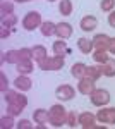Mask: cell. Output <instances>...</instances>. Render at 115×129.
<instances>
[{"label": "cell", "mask_w": 115, "mask_h": 129, "mask_svg": "<svg viewBox=\"0 0 115 129\" xmlns=\"http://www.w3.org/2000/svg\"><path fill=\"white\" fill-rule=\"evenodd\" d=\"M50 112V124L52 126H55V127H60V126H64V124H67V110L64 109L62 105H52V109L48 110Z\"/></svg>", "instance_id": "1"}, {"label": "cell", "mask_w": 115, "mask_h": 129, "mask_svg": "<svg viewBox=\"0 0 115 129\" xmlns=\"http://www.w3.org/2000/svg\"><path fill=\"white\" fill-rule=\"evenodd\" d=\"M43 24V21H41V14L40 12H36V10H31V12H28L26 16H24V19H22V28L28 31H33L36 29V28H40Z\"/></svg>", "instance_id": "2"}, {"label": "cell", "mask_w": 115, "mask_h": 129, "mask_svg": "<svg viewBox=\"0 0 115 129\" xmlns=\"http://www.w3.org/2000/svg\"><path fill=\"white\" fill-rule=\"evenodd\" d=\"M4 98L7 102V105H17L21 109H26V105H28V98H26L22 93L12 91V89H7V91L4 93Z\"/></svg>", "instance_id": "3"}, {"label": "cell", "mask_w": 115, "mask_h": 129, "mask_svg": "<svg viewBox=\"0 0 115 129\" xmlns=\"http://www.w3.org/2000/svg\"><path fill=\"white\" fill-rule=\"evenodd\" d=\"M64 62L65 59L64 57H58V55H53V57H47L40 62V69L43 71H58L64 67Z\"/></svg>", "instance_id": "4"}, {"label": "cell", "mask_w": 115, "mask_h": 129, "mask_svg": "<svg viewBox=\"0 0 115 129\" xmlns=\"http://www.w3.org/2000/svg\"><path fill=\"white\" fill-rule=\"evenodd\" d=\"M89 98H91V103L95 105V107H105L106 103L110 102V93L106 91V89H95L91 95H89Z\"/></svg>", "instance_id": "5"}, {"label": "cell", "mask_w": 115, "mask_h": 129, "mask_svg": "<svg viewBox=\"0 0 115 129\" xmlns=\"http://www.w3.org/2000/svg\"><path fill=\"white\" fill-rule=\"evenodd\" d=\"M74 95H76V89L72 88L70 84H62V86H58V88L55 89V96H57L58 100H62V102L72 100Z\"/></svg>", "instance_id": "6"}, {"label": "cell", "mask_w": 115, "mask_h": 129, "mask_svg": "<svg viewBox=\"0 0 115 129\" xmlns=\"http://www.w3.org/2000/svg\"><path fill=\"white\" fill-rule=\"evenodd\" d=\"M95 89H96L95 88V79H91V78H88V76L81 78L79 83H77V91L83 93V95H91Z\"/></svg>", "instance_id": "7"}, {"label": "cell", "mask_w": 115, "mask_h": 129, "mask_svg": "<svg viewBox=\"0 0 115 129\" xmlns=\"http://www.w3.org/2000/svg\"><path fill=\"white\" fill-rule=\"evenodd\" d=\"M96 119L103 124H115V109L110 107V109H101L98 110L96 114Z\"/></svg>", "instance_id": "8"}, {"label": "cell", "mask_w": 115, "mask_h": 129, "mask_svg": "<svg viewBox=\"0 0 115 129\" xmlns=\"http://www.w3.org/2000/svg\"><path fill=\"white\" fill-rule=\"evenodd\" d=\"M95 122H96V115H93L91 112H83V114L79 115V124H81V126H83L84 129L98 127Z\"/></svg>", "instance_id": "9"}, {"label": "cell", "mask_w": 115, "mask_h": 129, "mask_svg": "<svg viewBox=\"0 0 115 129\" xmlns=\"http://www.w3.org/2000/svg\"><path fill=\"white\" fill-rule=\"evenodd\" d=\"M55 35H57L60 40H67V38L72 36V26H70L69 22H58Z\"/></svg>", "instance_id": "10"}, {"label": "cell", "mask_w": 115, "mask_h": 129, "mask_svg": "<svg viewBox=\"0 0 115 129\" xmlns=\"http://www.w3.org/2000/svg\"><path fill=\"white\" fill-rule=\"evenodd\" d=\"M108 43H110V36H106L105 33H100L93 38V45L96 50H108Z\"/></svg>", "instance_id": "11"}, {"label": "cell", "mask_w": 115, "mask_h": 129, "mask_svg": "<svg viewBox=\"0 0 115 129\" xmlns=\"http://www.w3.org/2000/svg\"><path fill=\"white\" fill-rule=\"evenodd\" d=\"M31 83L33 81L29 79L26 74H19L16 78V81H14V86L19 89V91H28V89H31Z\"/></svg>", "instance_id": "12"}, {"label": "cell", "mask_w": 115, "mask_h": 129, "mask_svg": "<svg viewBox=\"0 0 115 129\" xmlns=\"http://www.w3.org/2000/svg\"><path fill=\"white\" fill-rule=\"evenodd\" d=\"M96 26H98V21L95 16H84L81 19V29L83 31H93L96 29Z\"/></svg>", "instance_id": "13"}, {"label": "cell", "mask_w": 115, "mask_h": 129, "mask_svg": "<svg viewBox=\"0 0 115 129\" xmlns=\"http://www.w3.org/2000/svg\"><path fill=\"white\" fill-rule=\"evenodd\" d=\"M70 50L67 48V41H64V40H60L58 38L55 43H53V53L55 55H58V57H65Z\"/></svg>", "instance_id": "14"}, {"label": "cell", "mask_w": 115, "mask_h": 129, "mask_svg": "<svg viewBox=\"0 0 115 129\" xmlns=\"http://www.w3.org/2000/svg\"><path fill=\"white\" fill-rule=\"evenodd\" d=\"M2 60L7 62V64H19L21 62L19 50H9V52H5V53H2Z\"/></svg>", "instance_id": "15"}, {"label": "cell", "mask_w": 115, "mask_h": 129, "mask_svg": "<svg viewBox=\"0 0 115 129\" xmlns=\"http://www.w3.org/2000/svg\"><path fill=\"white\" fill-rule=\"evenodd\" d=\"M86 69H88L86 64H83V62H76V64L72 66V69H70V74H72L74 78H77V79H81V78L86 76Z\"/></svg>", "instance_id": "16"}, {"label": "cell", "mask_w": 115, "mask_h": 129, "mask_svg": "<svg viewBox=\"0 0 115 129\" xmlns=\"http://www.w3.org/2000/svg\"><path fill=\"white\" fill-rule=\"evenodd\" d=\"M33 119H34V122L36 124H45V122H48V119H50V112L45 109H38L33 112Z\"/></svg>", "instance_id": "17"}, {"label": "cell", "mask_w": 115, "mask_h": 129, "mask_svg": "<svg viewBox=\"0 0 115 129\" xmlns=\"http://www.w3.org/2000/svg\"><path fill=\"white\" fill-rule=\"evenodd\" d=\"M101 72H103V76H106V78H113L115 76V60L108 59L105 64H101Z\"/></svg>", "instance_id": "18"}, {"label": "cell", "mask_w": 115, "mask_h": 129, "mask_svg": "<svg viewBox=\"0 0 115 129\" xmlns=\"http://www.w3.org/2000/svg\"><path fill=\"white\" fill-rule=\"evenodd\" d=\"M77 47L83 53H91L95 45H93V40H88V38H79L77 40Z\"/></svg>", "instance_id": "19"}, {"label": "cell", "mask_w": 115, "mask_h": 129, "mask_svg": "<svg viewBox=\"0 0 115 129\" xmlns=\"http://www.w3.org/2000/svg\"><path fill=\"white\" fill-rule=\"evenodd\" d=\"M48 55H47V48L43 47V45H34L33 47V59L36 60V62H41L43 59H47Z\"/></svg>", "instance_id": "20"}, {"label": "cell", "mask_w": 115, "mask_h": 129, "mask_svg": "<svg viewBox=\"0 0 115 129\" xmlns=\"http://www.w3.org/2000/svg\"><path fill=\"white\" fill-rule=\"evenodd\" d=\"M40 29H41V35H43V36H52V35H55V31H57V24H53V22H50V21H45V22L40 26Z\"/></svg>", "instance_id": "21"}, {"label": "cell", "mask_w": 115, "mask_h": 129, "mask_svg": "<svg viewBox=\"0 0 115 129\" xmlns=\"http://www.w3.org/2000/svg\"><path fill=\"white\" fill-rule=\"evenodd\" d=\"M33 59H28V60H21L19 64H16V67H17V72L19 74H29L31 71H33Z\"/></svg>", "instance_id": "22"}, {"label": "cell", "mask_w": 115, "mask_h": 129, "mask_svg": "<svg viewBox=\"0 0 115 129\" xmlns=\"http://www.w3.org/2000/svg\"><path fill=\"white\" fill-rule=\"evenodd\" d=\"M86 76L88 78H91V79L98 81L101 76H103V72H101V67H98V66H88L86 69Z\"/></svg>", "instance_id": "23"}, {"label": "cell", "mask_w": 115, "mask_h": 129, "mask_svg": "<svg viewBox=\"0 0 115 129\" xmlns=\"http://www.w3.org/2000/svg\"><path fill=\"white\" fill-rule=\"evenodd\" d=\"M58 10H60L62 16H70L72 14V2L70 0H60Z\"/></svg>", "instance_id": "24"}, {"label": "cell", "mask_w": 115, "mask_h": 129, "mask_svg": "<svg viewBox=\"0 0 115 129\" xmlns=\"http://www.w3.org/2000/svg\"><path fill=\"white\" fill-rule=\"evenodd\" d=\"M14 115H10V114H7V115H4L2 119H0V127L2 129H10L16 126V122H14V119H12Z\"/></svg>", "instance_id": "25"}, {"label": "cell", "mask_w": 115, "mask_h": 129, "mask_svg": "<svg viewBox=\"0 0 115 129\" xmlns=\"http://www.w3.org/2000/svg\"><path fill=\"white\" fill-rule=\"evenodd\" d=\"M12 12H14V4L12 2H2L0 4V14H2V17L10 16Z\"/></svg>", "instance_id": "26"}, {"label": "cell", "mask_w": 115, "mask_h": 129, "mask_svg": "<svg viewBox=\"0 0 115 129\" xmlns=\"http://www.w3.org/2000/svg\"><path fill=\"white\" fill-rule=\"evenodd\" d=\"M16 24H17V17H16L14 14L2 17V28H14Z\"/></svg>", "instance_id": "27"}, {"label": "cell", "mask_w": 115, "mask_h": 129, "mask_svg": "<svg viewBox=\"0 0 115 129\" xmlns=\"http://www.w3.org/2000/svg\"><path fill=\"white\" fill-rule=\"evenodd\" d=\"M93 59H95L98 64H105V62L110 59V57L106 55V50H96L95 55H93Z\"/></svg>", "instance_id": "28"}, {"label": "cell", "mask_w": 115, "mask_h": 129, "mask_svg": "<svg viewBox=\"0 0 115 129\" xmlns=\"http://www.w3.org/2000/svg\"><path fill=\"white\" fill-rule=\"evenodd\" d=\"M100 7H101L103 12H112L115 9V0H101Z\"/></svg>", "instance_id": "29"}, {"label": "cell", "mask_w": 115, "mask_h": 129, "mask_svg": "<svg viewBox=\"0 0 115 129\" xmlns=\"http://www.w3.org/2000/svg\"><path fill=\"white\" fill-rule=\"evenodd\" d=\"M76 124H79V115H77L76 112H69L67 114V126L76 127Z\"/></svg>", "instance_id": "30"}, {"label": "cell", "mask_w": 115, "mask_h": 129, "mask_svg": "<svg viewBox=\"0 0 115 129\" xmlns=\"http://www.w3.org/2000/svg\"><path fill=\"white\" fill-rule=\"evenodd\" d=\"M19 55H21V60L33 59V48H21L19 50Z\"/></svg>", "instance_id": "31"}, {"label": "cell", "mask_w": 115, "mask_h": 129, "mask_svg": "<svg viewBox=\"0 0 115 129\" xmlns=\"http://www.w3.org/2000/svg\"><path fill=\"white\" fill-rule=\"evenodd\" d=\"M7 86H9V81H7V78H5L4 72H0V91L5 93V91H7Z\"/></svg>", "instance_id": "32"}, {"label": "cell", "mask_w": 115, "mask_h": 129, "mask_svg": "<svg viewBox=\"0 0 115 129\" xmlns=\"http://www.w3.org/2000/svg\"><path fill=\"white\" fill-rule=\"evenodd\" d=\"M22 110L24 109H21L17 105H7V114H10V115H19Z\"/></svg>", "instance_id": "33"}, {"label": "cell", "mask_w": 115, "mask_h": 129, "mask_svg": "<svg viewBox=\"0 0 115 129\" xmlns=\"http://www.w3.org/2000/svg\"><path fill=\"white\" fill-rule=\"evenodd\" d=\"M16 127H19V129H31V127H33V124H31L29 120L22 119V120H19V122L16 124Z\"/></svg>", "instance_id": "34"}, {"label": "cell", "mask_w": 115, "mask_h": 129, "mask_svg": "<svg viewBox=\"0 0 115 129\" xmlns=\"http://www.w3.org/2000/svg\"><path fill=\"white\" fill-rule=\"evenodd\" d=\"M108 24H110L112 28H115V10H112V12L108 14Z\"/></svg>", "instance_id": "35"}, {"label": "cell", "mask_w": 115, "mask_h": 129, "mask_svg": "<svg viewBox=\"0 0 115 129\" xmlns=\"http://www.w3.org/2000/svg\"><path fill=\"white\" fill-rule=\"evenodd\" d=\"M108 52H110V53H115V38H110V43H108Z\"/></svg>", "instance_id": "36"}, {"label": "cell", "mask_w": 115, "mask_h": 129, "mask_svg": "<svg viewBox=\"0 0 115 129\" xmlns=\"http://www.w3.org/2000/svg\"><path fill=\"white\" fill-rule=\"evenodd\" d=\"M10 35V28H2V31H0V36L2 38H7Z\"/></svg>", "instance_id": "37"}, {"label": "cell", "mask_w": 115, "mask_h": 129, "mask_svg": "<svg viewBox=\"0 0 115 129\" xmlns=\"http://www.w3.org/2000/svg\"><path fill=\"white\" fill-rule=\"evenodd\" d=\"M16 2H19V4H24V2H29V0H16Z\"/></svg>", "instance_id": "38"}, {"label": "cell", "mask_w": 115, "mask_h": 129, "mask_svg": "<svg viewBox=\"0 0 115 129\" xmlns=\"http://www.w3.org/2000/svg\"><path fill=\"white\" fill-rule=\"evenodd\" d=\"M48 2H53V0H48Z\"/></svg>", "instance_id": "39"}]
</instances>
